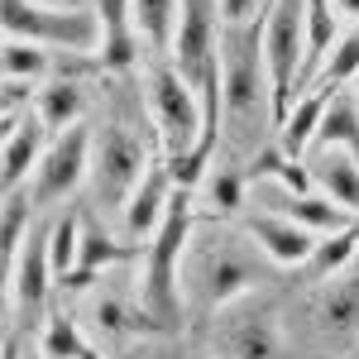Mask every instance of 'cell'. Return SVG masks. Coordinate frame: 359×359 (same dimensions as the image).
<instances>
[{
  "label": "cell",
  "instance_id": "obj_9",
  "mask_svg": "<svg viewBox=\"0 0 359 359\" xmlns=\"http://www.w3.org/2000/svg\"><path fill=\"white\" fill-rule=\"evenodd\" d=\"M311 335L326 345V350H345L359 340V264L345 269L331 283H316L311 292Z\"/></svg>",
  "mask_w": 359,
  "mask_h": 359
},
{
  "label": "cell",
  "instance_id": "obj_23",
  "mask_svg": "<svg viewBox=\"0 0 359 359\" xmlns=\"http://www.w3.org/2000/svg\"><path fill=\"white\" fill-rule=\"evenodd\" d=\"M34 211H39V201L29 187H15V192H5V225H0V240H5V269L20 259V249L29 240V221H34Z\"/></svg>",
  "mask_w": 359,
  "mask_h": 359
},
{
  "label": "cell",
  "instance_id": "obj_22",
  "mask_svg": "<svg viewBox=\"0 0 359 359\" xmlns=\"http://www.w3.org/2000/svg\"><path fill=\"white\" fill-rule=\"evenodd\" d=\"M48 72H53V53H48V48L25 43V39H5V53H0V77H5V82L43 86Z\"/></svg>",
  "mask_w": 359,
  "mask_h": 359
},
{
  "label": "cell",
  "instance_id": "obj_29",
  "mask_svg": "<svg viewBox=\"0 0 359 359\" xmlns=\"http://www.w3.org/2000/svg\"><path fill=\"white\" fill-rule=\"evenodd\" d=\"M273 0H221V25L225 29H245V25H264Z\"/></svg>",
  "mask_w": 359,
  "mask_h": 359
},
{
  "label": "cell",
  "instance_id": "obj_24",
  "mask_svg": "<svg viewBox=\"0 0 359 359\" xmlns=\"http://www.w3.org/2000/svg\"><path fill=\"white\" fill-rule=\"evenodd\" d=\"M355 77H359V29H350V34H340V43L331 48V57L321 62L311 91H340V86L355 82Z\"/></svg>",
  "mask_w": 359,
  "mask_h": 359
},
{
  "label": "cell",
  "instance_id": "obj_12",
  "mask_svg": "<svg viewBox=\"0 0 359 359\" xmlns=\"http://www.w3.org/2000/svg\"><path fill=\"white\" fill-rule=\"evenodd\" d=\"M48 125L39 120V111H25L15 115V120H5V158H0V182H5V192H15V187H29V177L39 172L43 163V154H48Z\"/></svg>",
  "mask_w": 359,
  "mask_h": 359
},
{
  "label": "cell",
  "instance_id": "obj_13",
  "mask_svg": "<svg viewBox=\"0 0 359 359\" xmlns=\"http://www.w3.org/2000/svg\"><path fill=\"white\" fill-rule=\"evenodd\" d=\"M306 168H311L316 192L331 196L340 211L359 216V158L350 149H316V154L306 158Z\"/></svg>",
  "mask_w": 359,
  "mask_h": 359
},
{
  "label": "cell",
  "instance_id": "obj_10",
  "mask_svg": "<svg viewBox=\"0 0 359 359\" xmlns=\"http://www.w3.org/2000/svg\"><path fill=\"white\" fill-rule=\"evenodd\" d=\"M10 273V297H15V306H20V316L25 321H34L39 311H43V302H48V292H53V249H48V225H39L34 235L25 240V249H20V259L5 269Z\"/></svg>",
  "mask_w": 359,
  "mask_h": 359
},
{
  "label": "cell",
  "instance_id": "obj_31",
  "mask_svg": "<svg viewBox=\"0 0 359 359\" xmlns=\"http://www.w3.org/2000/svg\"><path fill=\"white\" fill-rule=\"evenodd\" d=\"M335 10H340V20H355L359 25V0H331Z\"/></svg>",
  "mask_w": 359,
  "mask_h": 359
},
{
  "label": "cell",
  "instance_id": "obj_34",
  "mask_svg": "<svg viewBox=\"0 0 359 359\" xmlns=\"http://www.w3.org/2000/svg\"><path fill=\"white\" fill-rule=\"evenodd\" d=\"M192 359H211V355H192Z\"/></svg>",
  "mask_w": 359,
  "mask_h": 359
},
{
  "label": "cell",
  "instance_id": "obj_11",
  "mask_svg": "<svg viewBox=\"0 0 359 359\" xmlns=\"http://www.w3.org/2000/svg\"><path fill=\"white\" fill-rule=\"evenodd\" d=\"M245 235L259 245V254L273 264V269H302L306 259H311V249L321 235H311L306 225L287 221V216H278V211H249L245 221Z\"/></svg>",
  "mask_w": 359,
  "mask_h": 359
},
{
  "label": "cell",
  "instance_id": "obj_16",
  "mask_svg": "<svg viewBox=\"0 0 359 359\" xmlns=\"http://www.w3.org/2000/svg\"><path fill=\"white\" fill-rule=\"evenodd\" d=\"M335 91H302L297 101H292V111L283 115V125H278V149L287 154V158H302L306 149L316 144V130H321V115L331 106Z\"/></svg>",
  "mask_w": 359,
  "mask_h": 359
},
{
  "label": "cell",
  "instance_id": "obj_28",
  "mask_svg": "<svg viewBox=\"0 0 359 359\" xmlns=\"http://www.w3.org/2000/svg\"><path fill=\"white\" fill-rule=\"evenodd\" d=\"M96 15L106 25V48L125 57V39H130V0H96Z\"/></svg>",
  "mask_w": 359,
  "mask_h": 359
},
{
  "label": "cell",
  "instance_id": "obj_18",
  "mask_svg": "<svg viewBox=\"0 0 359 359\" xmlns=\"http://www.w3.org/2000/svg\"><path fill=\"white\" fill-rule=\"evenodd\" d=\"M82 106H86L82 82H67V77L43 82V86H39V96H34V111H39L43 125H48V135H62V130L82 125Z\"/></svg>",
  "mask_w": 359,
  "mask_h": 359
},
{
  "label": "cell",
  "instance_id": "obj_1",
  "mask_svg": "<svg viewBox=\"0 0 359 359\" xmlns=\"http://www.w3.org/2000/svg\"><path fill=\"white\" fill-rule=\"evenodd\" d=\"M264 264L269 259L245 235V225L196 216L192 245H187V259H182V302H187V316L211 321L221 306L259 292V283L269 273Z\"/></svg>",
  "mask_w": 359,
  "mask_h": 359
},
{
  "label": "cell",
  "instance_id": "obj_26",
  "mask_svg": "<svg viewBox=\"0 0 359 359\" xmlns=\"http://www.w3.org/2000/svg\"><path fill=\"white\" fill-rule=\"evenodd\" d=\"M39 350L48 359H91V350H86V340L72 316H48L43 331H39Z\"/></svg>",
  "mask_w": 359,
  "mask_h": 359
},
{
  "label": "cell",
  "instance_id": "obj_30",
  "mask_svg": "<svg viewBox=\"0 0 359 359\" xmlns=\"http://www.w3.org/2000/svg\"><path fill=\"white\" fill-rule=\"evenodd\" d=\"M39 5H53V10H96V0H39Z\"/></svg>",
  "mask_w": 359,
  "mask_h": 359
},
{
  "label": "cell",
  "instance_id": "obj_17",
  "mask_svg": "<svg viewBox=\"0 0 359 359\" xmlns=\"http://www.w3.org/2000/svg\"><path fill=\"white\" fill-rule=\"evenodd\" d=\"M355 264H359V221L335 230V235H321L311 259L302 264V273H306V283H331V278H340Z\"/></svg>",
  "mask_w": 359,
  "mask_h": 359
},
{
  "label": "cell",
  "instance_id": "obj_19",
  "mask_svg": "<svg viewBox=\"0 0 359 359\" xmlns=\"http://www.w3.org/2000/svg\"><path fill=\"white\" fill-rule=\"evenodd\" d=\"M91 321H96V331L106 335V340H125V335H139V331H154V326H158V321L149 316V306L130 302V297H120V292L96 297Z\"/></svg>",
  "mask_w": 359,
  "mask_h": 359
},
{
  "label": "cell",
  "instance_id": "obj_2",
  "mask_svg": "<svg viewBox=\"0 0 359 359\" xmlns=\"http://www.w3.org/2000/svg\"><path fill=\"white\" fill-rule=\"evenodd\" d=\"M221 111L225 135L235 149H264V135L278 130L273 82L264 62V25L225 29L221 34Z\"/></svg>",
  "mask_w": 359,
  "mask_h": 359
},
{
  "label": "cell",
  "instance_id": "obj_21",
  "mask_svg": "<svg viewBox=\"0 0 359 359\" xmlns=\"http://www.w3.org/2000/svg\"><path fill=\"white\" fill-rule=\"evenodd\" d=\"M120 259H130V249L115 245L111 235H106L101 225L86 216V221H82V249H77V273L62 278V283H72V287H86V278H96L101 269H111V264H120Z\"/></svg>",
  "mask_w": 359,
  "mask_h": 359
},
{
  "label": "cell",
  "instance_id": "obj_25",
  "mask_svg": "<svg viewBox=\"0 0 359 359\" xmlns=\"http://www.w3.org/2000/svg\"><path fill=\"white\" fill-rule=\"evenodd\" d=\"M48 249H53V269H57V278H72V273H77L82 216H72V211H57L53 221H48Z\"/></svg>",
  "mask_w": 359,
  "mask_h": 359
},
{
  "label": "cell",
  "instance_id": "obj_3",
  "mask_svg": "<svg viewBox=\"0 0 359 359\" xmlns=\"http://www.w3.org/2000/svg\"><path fill=\"white\" fill-rule=\"evenodd\" d=\"M196 230V211L192 196L177 187L172 206H168L163 225L154 230V240L144 245V283H139V302L149 306V316L158 321V331H177L182 316H187V302H182V259H187V245H192Z\"/></svg>",
  "mask_w": 359,
  "mask_h": 359
},
{
  "label": "cell",
  "instance_id": "obj_15",
  "mask_svg": "<svg viewBox=\"0 0 359 359\" xmlns=\"http://www.w3.org/2000/svg\"><path fill=\"white\" fill-rule=\"evenodd\" d=\"M177 25H182V0H130V29L139 43H149L154 57L172 53Z\"/></svg>",
  "mask_w": 359,
  "mask_h": 359
},
{
  "label": "cell",
  "instance_id": "obj_33",
  "mask_svg": "<svg viewBox=\"0 0 359 359\" xmlns=\"http://www.w3.org/2000/svg\"><path fill=\"white\" fill-rule=\"evenodd\" d=\"M355 96H359V77H355Z\"/></svg>",
  "mask_w": 359,
  "mask_h": 359
},
{
  "label": "cell",
  "instance_id": "obj_32",
  "mask_svg": "<svg viewBox=\"0 0 359 359\" xmlns=\"http://www.w3.org/2000/svg\"><path fill=\"white\" fill-rule=\"evenodd\" d=\"M25 355V345H20V340H10V345H5V359H20Z\"/></svg>",
  "mask_w": 359,
  "mask_h": 359
},
{
  "label": "cell",
  "instance_id": "obj_4",
  "mask_svg": "<svg viewBox=\"0 0 359 359\" xmlns=\"http://www.w3.org/2000/svg\"><path fill=\"white\" fill-rule=\"evenodd\" d=\"M154 172V154L135 125L125 120H111L96 130V144H91V196L106 216H125L130 196L144 187V177Z\"/></svg>",
  "mask_w": 359,
  "mask_h": 359
},
{
  "label": "cell",
  "instance_id": "obj_6",
  "mask_svg": "<svg viewBox=\"0 0 359 359\" xmlns=\"http://www.w3.org/2000/svg\"><path fill=\"white\" fill-rule=\"evenodd\" d=\"M5 39H25L48 53H96L106 43V25L96 10H53L39 0H5Z\"/></svg>",
  "mask_w": 359,
  "mask_h": 359
},
{
  "label": "cell",
  "instance_id": "obj_7",
  "mask_svg": "<svg viewBox=\"0 0 359 359\" xmlns=\"http://www.w3.org/2000/svg\"><path fill=\"white\" fill-rule=\"evenodd\" d=\"M264 62L273 82V111L278 125L302 96V72H306V0H273L264 15Z\"/></svg>",
  "mask_w": 359,
  "mask_h": 359
},
{
  "label": "cell",
  "instance_id": "obj_8",
  "mask_svg": "<svg viewBox=\"0 0 359 359\" xmlns=\"http://www.w3.org/2000/svg\"><path fill=\"white\" fill-rule=\"evenodd\" d=\"M91 144H96V135H91L86 125H72V130H62V135L48 139V154H43V163H39L34 182H29L39 211L67 201V196L91 177Z\"/></svg>",
  "mask_w": 359,
  "mask_h": 359
},
{
  "label": "cell",
  "instance_id": "obj_5",
  "mask_svg": "<svg viewBox=\"0 0 359 359\" xmlns=\"http://www.w3.org/2000/svg\"><path fill=\"white\" fill-rule=\"evenodd\" d=\"M206 355L211 359H283V316L264 292L221 306L206 321Z\"/></svg>",
  "mask_w": 359,
  "mask_h": 359
},
{
  "label": "cell",
  "instance_id": "obj_27",
  "mask_svg": "<svg viewBox=\"0 0 359 359\" xmlns=\"http://www.w3.org/2000/svg\"><path fill=\"white\" fill-rule=\"evenodd\" d=\"M201 182H206V206H211V211L230 216V211L245 206V187H249V182H245L240 168H211Z\"/></svg>",
  "mask_w": 359,
  "mask_h": 359
},
{
  "label": "cell",
  "instance_id": "obj_20",
  "mask_svg": "<svg viewBox=\"0 0 359 359\" xmlns=\"http://www.w3.org/2000/svg\"><path fill=\"white\" fill-rule=\"evenodd\" d=\"M311 149H350L359 158V96L355 91H335L326 115H321V130Z\"/></svg>",
  "mask_w": 359,
  "mask_h": 359
},
{
  "label": "cell",
  "instance_id": "obj_14",
  "mask_svg": "<svg viewBox=\"0 0 359 359\" xmlns=\"http://www.w3.org/2000/svg\"><path fill=\"white\" fill-rule=\"evenodd\" d=\"M172 196H177V187H172V172L168 168H154L149 177H144V187H139L135 196H130V206H125V235L130 240H154V230L163 225L168 206H172Z\"/></svg>",
  "mask_w": 359,
  "mask_h": 359
}]
</instances>
